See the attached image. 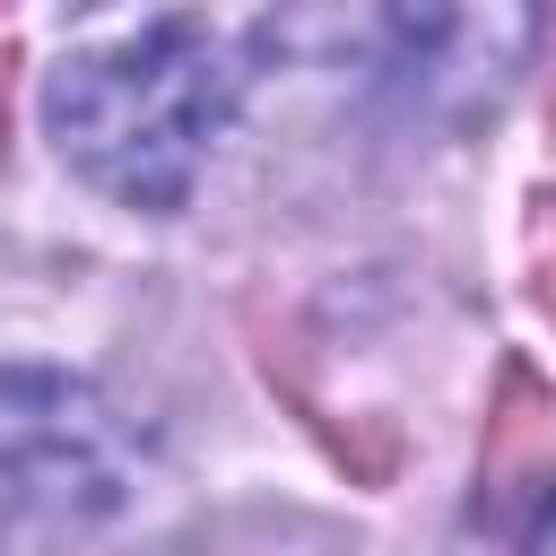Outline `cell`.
<instances>
[{
	"label": "cell",
	"mask_w": 556,
	"mask_h": 556,
	"mask_svg": "<svg viewBox=\"0 0 556 556\" xmlns=\"http://www.w3.org/2000/svg\"><path fill=\"white\" fill-rule=\"evenodd\" d=\"M243 96V35L191 9H156L104 26L52 70V139L61 156L113 191L122 208H182L208 139Z\"/></svg>",
	"instance_id": "cell-1"
},
{
	"label": "cell",
	"mask_w": 556,
	"mask_h": 556,
	"mask_svg": "<svg viewBox=\"0 0 556 556\" xmlns=\"http://www.w3.org/2000/svg\"><path fill=\"white\" fill-rule=\"evenodd\" d=\"M130 504V426L96 382L0 365V556H70Z\"/></svg>",
	"instance_id": "cell-2"
},
{
	"label": "cell",
	"mask_w": 556,
	"mask_h": 556,
	"mask_svg": "<svg viewBox=\"0 0 556 556\" xmlns=\"http://www.w3.org/2000/svg\"><path fill=\"white\" fill-rule=\"evenodd\" d=\"M556 486V400L530 391V374L504 382V408L486 426V504L521 513Z\"/></svg>",
	"instance_id": "cell-3"
}]
</instances>
